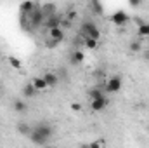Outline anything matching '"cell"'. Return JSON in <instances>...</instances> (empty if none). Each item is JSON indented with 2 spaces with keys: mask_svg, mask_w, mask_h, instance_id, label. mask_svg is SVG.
<instances>
[{
  "mask_svg": "<svg viewBox=\"0 0 149 148\" xmlns=\"http://www.w3.org/2000/svg\"><path fill=\"white\" fill-rule=\"evenodd\" d=\"M142 54H144L142 58H144L146 61H149V49H144V52H142Z\"/></svg>",
  "mask_w": 149,
  "mask_h": 148,
  "instance_id": "4316f807",
  "label": "cell"
},
{
  "mask_svg": "<svg viewBox=\"0 0 149 148\" xmlns=\"http://www.w3.org/2000/svg\"><path fill=\"white\" fill-rule=\"evenodd\" d=\"M87 96L90 98V101H95V99H102V98H106L101 87H92V89H88Z\"/></svg>",
  "mask_w": 149,
  "mask_h": 148,
  "instance_id": "9c48e42d",
  "label": "cell"
},
{
  "mask_svg": "<svg viewBox=\"0 0 149 148\" xmlns=\"http://www.w3.org/2000/svg\"><path fill=\"white\" fill-rule=\"evenodd\" d=\"M49 38H52V40H56V42H63V40H64V30H63L61 26L50 28V30H49Z\"/></svg>",
  "mask_w": 149,
  "mask_h": 148,
  "instance_id": "8992f818",
  "label": "cell"
},
{
  "mask_svg": "<svg viewBox=\"0 0 149 148\" xmlns=\"http://www.w3.org/2000/svg\"><path fill=\"white\" fill-rule=\"evenodd\" d=\"M7 61H9V65H10L12 68H16V70H21V68H23L21 59H17L16 56H7Z\"/></svg>",
  "mask_w": 149,
  "mask_h": 148,
  "instance_id": "2e32d148",
  "label": "cell"
},
{
  "mask_svg": "<svg viewBox=\"0 0 149 148\" xmlns=\"http://www.w3.org/2000/svg\"><path fill=\"white\" fill-rule=\"evenodd\" d=\"M97 45H99V42L97 40H92V38H85V47L87 49H97Z\"/></svg>",
  "mask_w": 149,
  "mask_h": 148,
  "instance_id": "ffe728a7",
  "label": "cell"
},
{
  "mask_svg": "<svg viewBox=\"0 0 149 148\" xmlns=\"http://www.w3.org/2000/svg\"><path fill=\"white\" fill-rule=\"evenodd\" d=\"M142 51V44H141V40H134V42H130V52H141Z\"/></svg>",
  "mask_w": 149,
  "mask_h": 148,
  "instance_id": "d6986e66",
  "label": "cell"
},
{
  "mask_svg": "<svg viewBox=\"0 0 149 148\" xmlns=\"http://www.w3.org/2000/svg\"><path fill=\"white\" fill-rule=\"evenodd\" d=\"M128 14L125 12V11H116L114 14L111 16V21L116 25V26H123V25H127L128 23Z\"/></svg>",
  "mask_w": 149,
  "mask_h": 148,
  "instance_id": "277c9868",
  "label": "cell"
},
{
  "mask_svg": "<svg viewBox=\"0 0 149 148\" xmlns=\"http://www.w3.org/2000/svg\"><path fill=\"white\" fill-rule=\"evenodd\" d=\"M137 33H139V37L148 38V37H149V23L141 25V26H139V30H137Z\"/></svg>",
  "mask_w": 149,
  "mask_h": 148,
  "instance_id": "ac0fdd59",
  "label": "cell"
},
{
  "mask_svg": "<svg viewBox=\"0 0 149 148\" xmlns=\"http://www.w3.org/2000/svg\"><path fill=\"white\" fill-rule=\"evenodd\" d=\"M16 129H17V132L23 134V136H30V132H31V125L26 124V122H17Z\"/></svg>",
  "mask_w": 149,
  "mask_h": 148,
  "instance_id": "8fae6325",
  "label": "cell"
},
{
  "mask_svg": "<svg viewBox=\"0 0 149 148\" xmlns=\"http://www.w3.org/2000/svg\"><path fill=\"white\" fill-rule=\"evenodd\" d=\"M35 94H37V89L33 87L31 82L23 87V96H24V98H35Z\"/></svg>",
  "mask_w": 149,
  "mask_h": 148,
  "instance_id": "7c38bea8",
  "label": "cell"
},
{
  "mask_svg": "<svg viewBox=\"0 0 149 148\" xmlns=\"http://www.w3.org/2000/svg\"><path fill=\"white\" fill-rule=\"evenodd\" d=\"M57 44H59V42H56V40H52V38L45 40V47H47V49H54V47H56Z\"/></svg>",
  "mask_w": 149,
  "mask_h": 148,
  "instance_id": "603a6c76",
  "label": "cell"
},
{
  "mask_svg": "<svg viewBox=\"0 0 149 148\" xmlns=\"http://www.w3.org/2000/svg\"><path fill=\"white\" fill-rule=\"evenodd\" d=\"M31 84H33V87H35L37 91H45V89H47V84H45L43 77H35V78L31 80Z\"/></svg>",
  "mask_w": 149,
  "mask_h": 148,
  "instance_id": "4fadbf2b",
  "label": "cell"
},
{
  "mask_svg": "<svg viewBox=\"0 0 149 148\" xmlns=\"http://www.w3.org/2000/svg\"><path fill=\"white\" fill-rule=\"evenodd\" d=\"M106 105H108V101H106V98H102V99H95V101H90V108L94 111H102L106 108Z\"/></svg>",
  "mask_w": 149,
  "mask_h": 148,
  "instance_id": "30bf717a",
  "label": "cell"
},
{
  "mask_svg": "<svg viewBox=\"0 0 149 148\" xmlns=\"http://www.w3.org/2000/svg\"><path fill=\"white\" fill-rule=\"evenodd\" d=\"M35 7H37V4L31 2V0H28V2H23L19 5V12H21V16H30L35 11Z\"/></svg>",
  "mask_w": 149,
  "mask_h": 148,
  "instance_id": "5b68a950",
  "label": "cell"
},
{
  "mask_svg": "<svg viewBox=\"0 0 149 148\" xmlns=\"http://www.w3.org/2000/svg\"><path fill=\"white\" fill-rule=\"evenodd\" d=\"M88 5H90V9L94 11V14H102V12H104V5H102L101 2H97V0H92Z\"/></svg>",
  "mask_w": 149,
  "mask_h": 148,
  "instance_id": "9a60e30c",
  "label": "cell"
},
{
  "mask_svg": "<svg viewBox=\"0 0 149 148\" xmlns=\"http://www.w3.org/2000/svg\"><path fill=\"white\" fill-rule=\"evenodd\" d=\"M121 78L120 77H111L108 82H106V85H104V89H106V92H111V94H114V92H118L120 89H121Z\"/></svg>",
  "mask_w": 149,
  "mask_h": 148,
  "instance_id": "3957f363",
  "label": "cell"
},
{
  "mask_svg": "<svg viewBox=\"0 0 149 148\" xmlns=\"http://www.w3.org/2000/svg\"><path fill=\"white\" fill-rule=\"evenodd\" d=\"M102 145H104V140H97V141L88 143V148H102Z\"/></svg>",
  "mask_w": 149,
  "mask_h": 148,
  "instance_id": "44dd1931",
  "label": "cell"
},
{
  "mask_svg": "<svg viewBox=\"0 0 149 148\" xmlns=\"http://www.w3.org/2000/svg\"><path fill=\"white\" fill-rule=\"evenodd\" d=\"M12 106H14V111H17V113H24L26 111V103L23 101V99H14V103H12Z\"/></svg>",
  "mask_w": 149,
  "mask_h": 148,
  "instance_id": "5bb4252c",
  "label": "cell"
},
{
  "mask_svg": "<svg viewBox=\"0 0 149 148\" xmlns=\"http://www.w3.org/2000/svg\"><path fill=\"white\" fill-rule=\"evenodd\" d=\"M42 11H43V14H45V19L50 18V16H56V14L59 12L56 4H43V5H42Z\"/></svg>",
  "mask_w": 149,
  "mask_h": 148,
  "instance_id": "ba28073f",
  "label": "cell"
},
{
  "mask_svg": "<svg viewBox=\"0 0 149 148\" xmlns=\"http://www.w3.org/2000/svg\"><path fill=\"white\" fill-rule=\"evenodd\" d=\"M71 110L73 111H81V105H80V103H71Z\"/></svg>",
  "mask_w": 149,
  "mask_h": 148,
  "instance_id": "d4e9b609",
  "label": "cell"
},
{
  "mask_svg": "<svg viewBox=\"0 0 149 148\" xmlns=\"http://www.w3.org/2000/svg\"><path fill=\"white\" fill-rule=\"evenodd\" d=\"M80 148H88V145H81Z\"/></svg>",
  "mask_w": 149,
  "mask_h": 148,
  "instance_id": "83f0119b",
  "label": "cell"
},
{
  "mask_svg": "<svg viewBox=\"0 0 149 148\" xmlns=\"http://www.w3.org/2000/svg\"><path fill=\"white\" fill-rule=\"evenodd\" d=\"M85 59V54L81 52V51H74L73 54H71V63L73 65H76V63H81Z\"/></svg>",
  "mask_w": 149,
  "mask_h": 148,
  "instance_id": "e0dca14e",
  "label": "cell"
},
{
  "mask_svg": "<svg viewBox=\"0 0 149 148\" xmlns=\"http://www.w3.org/2000/svg\"><path fill=\"white\" fill-rule=\"evenodd\" d=\"M70 26H71V21H68V19H64V18H63V21H61V28H63V30H66V28H70Z\"/></svg>",
  "mask_w": 149,
  "mask_h": 148,
  "instance_id": "cb8c5ba5",
  "label": "cell"
},
{
  "mask_svg": "<svg viewBox=\"0 0 149 148\" xmlns=\"http://www.w3.org/2000/svg\"><path fill=\"white\" fill-rule=\"evenodd\" d=\"M66 19L73 23L74 19H76V11H73V9H71V11H68V12H66Z\"/></svg>",
  "mask_w": 149,
  "mask_h": 148,
  "instance_id": "7402d4cb",
  "label": "cell"
},
{
  "mask_svg": "<svg viewBox=\"0 0 149 148\" xmlns=\"http://www.w3.org/2000/svg\"><path fill=\"white\" fill-rule=\"evenodd\" d=\"M43 80H45L47 87H56V85L59 84V77L54 73V72H45V75H43Z\"/></svg>",
  "mask_w": 149,
  "mask_h": 148,
  "instance_id": "52a82bcc",
  "label": "cell"
},
{
  "mask_svg": "<svg viewBox=\"0 0 149 148\" xmlns=\"http://www.w3.org/2000/svg\"><path fill=\"white\" fill-rule=\"evenodd\" d=\"M81 35H83V38H92V40L99 42L101 32H99V28L92 21H85V23H81Z\"/></svg>",
  "mask_w": 149,
  "mask_h": 148,
  "instance_id": "7a4b0ae2",
  "label": "cell"
},
{
  "mask_svg": "<svg viewBox=\"0 0 149 148\" xmlns=\"http://www.w3.org/2000/svg\"><path fill=\"white\" fill-rule=\"evenodd\" d=\"M141 4L142 2H139V0H130V7H141Z\"/></svg>",
  "mask_w": 149,
  "mask_h": 148,
  "instance_id": "484cf974",
  "label": "cell"
},
{
  "mask_svg": "<svg viewBox=\"0 0 149 148\" xmlns=\"http://www.w3.org/2000/svg\"><path fill=\"white\" fill-rule=\"evenodd\" d=\"M54 134V129L49 122H38L35 125H31V132H30V141L33 145H40V147H45L49 143V140L52 138Z\"/></svg>",
  "mask_w": 149,
  "mask_h": 148,
  "instance_id": "6da1fadb",
  "label": "cell"
},
{
  "mask_svg": "<svg viewBox=\"0 0 149 148\" xmlns=\"http://www.w3.org/2000/svg\"><path fill=\"white\" fill-rule=\"evenodd\" d=\"M42 148H52V147H49V145H45V147H42Z\"/></svg>",
  "mask_w": 149,
  "mask_h": 148,
  "instance_id": "f1b7e54d",
  "label": "cell"
}]
</instances>
